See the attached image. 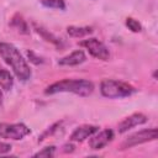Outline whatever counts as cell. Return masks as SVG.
<instances>
[{
	"mask_svg": "<svg viewBox=\"0 0 158 158\" xmlns=\"http://www.w3.org/2000/svg\"><path fill=\"white\" fill-rule=\"evenodd\" d=\"M41 2H42L43 6L49 7V9H58V10H64L65 9L64 0H42Z\"/></svg>",
	"mask_w": 158,
	"mask_h": 158,
	"instance_id": "5bb4252c",
	"label": "cell"
},
{
	"mask_svg": "<svg viewBox=\"0 0 158 158\" xmlns=\"http://www.w3.org/2000/svg\"><path fill=\"white\" fill-rule=\"evenodd\" d=\"M14 85V79L12 75L10 74V72L5 70V69H0V88L9 91L11 90Z\"/></svg>",
	"mask_w": 158,
	"mask_h": 158,
	"instance_id": "8fae6325",
	"label": "cell"
},
{
	"mask_svg": "<svg viewBox=\"0 0 158 158\" xmlns=\"http://www.w3.org/2000/svg\"><path fill=\"white\" fill-rule=\"evenodd\" d=\"M112 138H114V132H112V130L106 128V130H102L101 132H99L96 136L91 137L90 141H89V146H90V148H93V149H101V148H104L107 143H110Z\"/></svg>",
	"mask_w": 158,
	"mask_h": 158,
	"instance_id": "ba28073f",
	"label": "cell"
},
{
	"mask_svg": "<svg viewBox=\"0 0 158 158\" xmlns=\"http://www.w3.org/2000/svg\"><path fill=\"white\" fill-rule=\"evenodd\" d=\"M144 122H147V116L144 114H141V112H136V114H132L127 117H125L117 126V130L120 133H125L127 132L128 130L136 127V126H139V125H143Z\"/></svg>",
	"mask_w": 158,
	"mask_h": 158,
	"instance_id": "52a82bcc",
	"label": "cell"
},
{
	"mask_svg": "<svg viewBox=\"0 0 158 158\" xmlns=\"http://www.w3.org/2000/svg\"><path fill=\"white\" fill-rule=\"evenodd\" d=\"M10 151H11V144H9V143H5V142H1V141H0V154L9 153Z\"/></svg>",
	"mask_w": 158,
	"mask_h": 158,
	"instance_id": "ac0fdd59",
	"label": "cell"
},
{
	"mask_svg": "<svg viewBox=\"0 0 158 158\" xmlns=\"http://www.w3.org/2000/svg\"><path fill=\"white\" fill-rule=\"evenodd\" d=\"M94 90L91 81L86 79H63L51 84L46 89V94L73 93L79 96H89Z\"/></svg>",
	"mask_w": 158,
	"mask_h": 158,
	"instance_id": "7a4b0ae2",
	"label": "cell"
},
{
	"mask_svg": "<svg viewBox=\"0 0 158 158\" xmlns=\"http://www.w3.org/2000/svg\"><path fill=\"white\" fill-rule=\"evenodd\" d=\"M85 59H86L85 53L83 51L78 49V51H74L70 54L60 58L58 60V64L59 65H69V67L70 65H78V64H81L83 62H85Z\"/></svg>",
	"mask_w": 158,
	"mask_h": 158,
	"instance_id": "30bf717a",
	"label": "cell"
},
{
	"mask_svg": "<svg viewBox=\"0 0 158 158\" xmlns=\"http://www.w3.org/2000/svg\"><path fill=\"white\" fill-rule=\"evenodd\" d=\"M100 91L105 98L120 99V98H126L132 95L136 90L128 83L114 80V79H104L100 84Z\"/></svg>",
	"mask_w": 158,
	"mask_h": 158,
	"instance_id": "3957f363",
	"label": "cell"
},
{
	"mask_svg": "<svg viewBox=\"0 0 158 158\" xmlns=\"http://www.w3.org/2000/svg\"><path fill=\"white\" fill-rule=\"evenodd\" d=\"M98 131H99V127L98 126H94V125H81V126L77 127L73 131V133L70 135V141L83 142L84 139L91 137Z\"/></svg>",
	"mask_w": 158,
	"mask_h": 158,
	"instance_id": "9c48e42d",
	"label": "cell"
},
{
	"mask_svg": "<svg viewBox=\"0 0 158 158\" xmlns=\"http://www.w3.org/2000/svg\"><path fill=\"white\" fill-rule=\"evenodd\" d=\"M0 57L6 64L12 68V72L20 80L26 81L31 78L32 73L30 65L14 44L7 42H0Z\"/></svg>",
	"mask_w": 158,
	"mask_h": 158,
	"instance_id": "6da1fadb",
	"label": "cell"
},
{
	"mask_svg": "<svg viewBox=\"0 0 158 158\" xmlns=\"http://www.w3.org/2000/svg\"><path fill=\"white\" fill-rule=\"evenodd\" d=\"M67 32L72 37H85L93 32L91 27H78V26H68Z\"/></svg>",
	"mask_w": 158,
	"mask_h": 158,
	"instance_id": "7c38bea8",
	"label": "cell"
},
{
	"mask_svg": "<svg viewBox=\"0 0 158 158\" xmlns=\"http://www.w3.org/2000/svg\"><path fill=\"white\" fill-rule=\"evenodd\" d=\"M157 136H158V130L156 127L141 130V131L135 132L131 136H128L122 142L121 147H122V149L131 148V147H135V146H138V144H142V143H146L149 141H154V139H157Z\"/></svg>",
	"mask_w": 158,
	"mask_h": 158,
	"instance_id": "277c9868",
	"label": "cell"
},
{
	"mask_svg": "<svg viewBox=\"0 0 158 158\" xmlns=\"http://www.w3.org/2000/svg\"><path fill=\"white\" fill-rule=\"evenodd\" d=\"M54 147L53 146H51V147H46V148H43L42 151H40V152H37V153H35L33 154V157H53L54 156Z\"/></svg>",
	"mask_w": 158,
	"mask_h": 158,
	"instance_id": "2e32d148",
	"label": "cell"
},
{
	"mask_svg": "<svg viewBox=\"0 0 158 158\" xmlns=\"http://www.w3.org/2000/svg\"><path fill=\"white\" fill-rule=\"evenodd\" d=\"M2 104V93H1V90H0V105Z\"/></svg>",
	"mask_w": 158,
	"mask_h": 158,
	"instance_id": "d6986e66",
	"label": "cell"
},
{
	"mask_svg": "<svg viewBox=\"0 0 158 158\" xmlns=\"http://www.w3.org/2000/svg\"><path fill=\"white\" fill-rule=\"evenodd\" d=\"M126 26H127L128 30H131L132 32H141V31H142L141 23H139L137 20L132 19V17H127V19H126Z\"/></svg>",
	"mask_w": 158,
	"mask_h": 158,
	"instance_id": "9a60e30c",
	"label": "cell"
},
{
	"mask_svg": "<svg viewBox=\"0 0 158 158\" xmlns=\"http://www.w3.org/2000/svg\"><path fill=\"white\" fill-rule=\"evenodd\" d=\"M11 25L12 26H15L19 31H21L22 33H28V27H27V23H26V21L21 17V16H19V15H15L14 16V19H12V22H11Z\"/></svg>",
	"mask_w": 158,
	"mask_h": 158,
	"instance_id": "4fadbf2b",
	"label": "cell"
},
{
	"mask_svg": "<svg viewBox=\"0 0 158 158\" xmlns=\"http://www.w3.org/2000/svg\"><path fill=\"white\" fill-rule=\"evenodd\" d=\"M35 26H36V25H35ZM36 31H37L38 33H41V35L46 38V41H51V42H53V43H56V44H58V43H59V41H58L57 38H54L51 33L48 35V32H47V31H44L42 27H37V26H36Z\"/></svg>",
	"mask_w": 158,
	"mask_h": 158,
	"instance_id": "e0dca14e",
	"label": "cell"
},
{
	"mask_svg": "<svg viewBox=\"0 0 158 158\" xmlns=\"http://www.w3.org/2000/svg\"><path fill=\"white\" fill-rule=\"evenodd\" d=\"M30 133V128L23 123H4L0 122V138L22 139Z\"/></svg>",
	"mask_w": 158,
	"mask_h": 158,
	"instance_id": "5b68a950",
	"label": "cell"
},
{
	"mask_svg": "<svg viewBox=\"0 0 158 158\" xmlns=\"http://www.w3.org/2000/svg\"><path fill=\"white\" fill-rule=\"evenodd\" d=\"M80 46L85 47V48L88 49V52H89L93 57H95V58H98V59L109 60V58H110V52H109L107 47H106L101 41H99L98 38L91 37V38L84 40L83 42H80Z\"/></svg>",
	"mask_w": 158,
	"mask_h": 158,
	"instance_id": "8992f818",
	"label": "cell"
}]
</instances>
